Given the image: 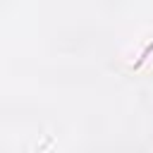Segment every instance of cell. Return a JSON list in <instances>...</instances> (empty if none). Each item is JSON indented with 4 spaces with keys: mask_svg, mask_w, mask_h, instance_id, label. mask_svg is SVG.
I'll use <instances>...</instances> for the list:
<instances>
[]
</instances>
